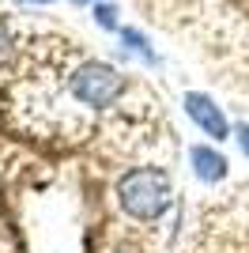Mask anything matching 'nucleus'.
Instances as JSON below:
<instances>
[{
  "label": "nucleus",
  "instance_id": "nucleus-1",
  "mask_svg": "<svg viewBox=\"0 0 249 253\" xmlns=\"http://www.w3.org/2000/svg\"><path fill=\"white\" fill-rule=\"evenodd\" d=\"M117 204L128 219L155 223L174 204V181L163 167H132L117 178Z\"/></svg>",
  "mask_w": 249,
  "mask_h": 253
},
{
  "label": "nucleus",
  "instance_id": "nucleus-2",
  "mask_svg": "<svg viewBox=\"0 0 249 253\" xmlns=\"http://www.w3.org/2000/svg\"><path fill=\"white\" fill-rule=\"evenodd\" d=\"M68 91L80 106H91V110H106L114 106L124 91V80L114 64L106 61H83L72 76H68Z\"/></svg>",
  "mask_w": 249,
  "mask_h": 253
},
{
  "label": "nucleus",
  "instance_id": "nucleus-3",
  "mask_svg": "<svg viewBox=\"0 0 249 253\" xmlns=\"http://www.w3.org/2000/svg\"><path fill=\"white\" fill-rule=\"evenodd\" d=\"M181 102H185L189 121H193V125H197L204 136H211L215 144L230 136V121H227V114L219 110V102H215L211 95H204V91H189Z\"/></svg>",
  "mask_w": 249,
  "mask_h": 253
},
{
  "label": "nucleus",
  "instance_id": "nucleus-4",
  "mask_svg": "<svg viewBox=\"0 0 249 253\" xmlns=\"http://www.w3.org/2000/svg\"><path fill=\"white\" fill-rule=\"evenodd\" d=\"M189 163H193V174H197L204 185H219V181L230 174V163L223 151L208 148V144H197V148L189 151Z\"/></svg>",
  "mask_w": 249,
  "mask_h": 253
},
{
  "label": "nucleus",
  "instance_id": "nucleus-5",
  "mask_svg": "<svg viewBox=\"0 0 249 253\" xmlns=\"http://www.w3.org/2000/svg\"><path fill=\"white\" fill-rule=\"evenodd\" d=\"M121 42L128 45V49H132L136 57H144L147 64H155V61H159V57H155V49H151V42H147V38H144L140 31H132V27H121Z\"/></svg>",
  "mask_w": 249,
  "mask_h": 253
},
{
  "label": "nucleus",
  "instance_id": "nucleus-6",
  "mask_svg": "<svg viewBox=\"0 0 249 253\" xmlns=\"http://www.w3.org/2000/svg\"><path fill=\"white\" fill-rule=\"evenodd\" d=\"M94 23L102 31H117V8L114 4H94Z\"/></svg>",
  "mask_w": 249,
  "mask_h": 253
},
{
  "label": "nucleus",
  "instance_id": "nucleus-7",
  "mask_svg": "<svg viewBox=\"0 0 249 253\" xmlns=\"http://www.w3.org/2000/svg\"><path fill=\"white\" fill-rule=\"evenodd\" d=\"M11 34H8V27H4V23H0V64H8L11 61Z\"/></svg>",
  "mask_w": 249,
  "mask_h": 253
},
{
  "label": "nucleus",
  "instance_id": "nucleus-8",
  "mask_svg": "<svg viewBox=\"0 0 249 253\" xmlns=\"http://www.w3.org/2000/svg\"><path fill=\"white\" fill-rule=\"evenodd\" d=\"M234 140H238V148H242V155H249V121H242V125L234 128Z\"/></svg>",
  "mask_w": 249,
  "mask_h": 253
},
{
  "label": "nucleus",
  "instance_id": "nucleus-9",
  "mask_svg": "<svg viewBox=\"0 0 249 253\" xmlns=\"http://www.w3.org/2000/svg\"><path fill=\"white\" fill-rule=\"evenodd\" d=\"M19 4H53V0H19Z\"/></svg>",
  "mask_w": 249,
  "mask_h": 253
},
{
  "label": "nucleus",
  "instance_id": "nucleus-10",
  "mask_svg": "<svg viewBox=\"0 0 249 253\" xmlns=\"http://www.w3.org/2000/svg\"><path fill=\"white\" fill-rule=\"evenodd\" d=\"M76 4H98V0H76Z\"/></svg>",
  "mask_w": 249,
  "mask_h": 253
}]
</instances>
